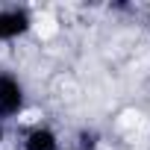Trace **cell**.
I'll return each instance as SVG.
<instances>
[{
	"instance_id": "6da1fadb",
	"label": "cell",
	"mask_w": 150,
	"mask_h": 150,
	"mask_svg": "<svg viewBox=\"0 0 150 150\" xmlns=\"http://www.w3.org/2000/svg\"><path fill=\"white\" fill-rule=\"evenodd\" d=\"M27 106V91L24 83L9 71H0V121L18 118Z\"/></svg>"
},
{
	"instance_id": "7a4b0ae2",
	"label": "cell",
	"mask_w": 150,
	"mask_h": 150,
	"mask_svg": "<svg viewBox=\"0 0 150 150\" xmlns=\"http://www.w3.org/2000/svg\"><path fill=\"white\" fill-rule=\"evenodd\" d=\"M33 18L27 9H0V44L3 41H15L24 33H30Z\"/></svg>"
},
{
	"instance_id": "3957f363",
	"label": "cell",
	"mask_w": 150,
	"mask_h": 150,
	"mask_svg": "<svg viewBox=\"0 0 150 150\" xmlns=\"http://www.w3.org/2000/svg\"><path fill=\"white\" fill-rule=\"evenodd\" d=\"M24 150H59V135L50 127H35L27 132Z\"/></svg>"
},
{
	"instance_id": "277c9868",
	"label": "cell",
	"mask_w": 150,
	"mask_h": 150,
	"mask_svg": "<svg viewBox=\"0 0 150 150\" xmlns=\"http://www.w3.org/2000/svg\"><path fill=\"white\" fill-rule=\"evenodd\" d=\"M3 138H6V127H3V121H0V144H3Z\"/></svg>"
}]
</instances>
